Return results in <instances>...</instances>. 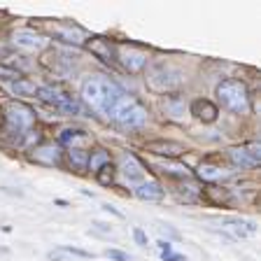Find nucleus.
<instances>
[{"mask_svg":"<svg viewBox=\"0 0 261 261\" xmlns=\"http://www.w3.org/2000/svg\"><path fill=\"white\" fill-rule=\"evenodd\" d=\"M119 61L124 63V68L128 72H140L142 68H145V63H147V54H145V49L133 47V44H130V47L121 49Z\"/></svg>","mask_w":261,"mask_h":261,"instance_id":"1a4fd4ad","label":"nucleus"},{"mask_svg":"<svg viewBox=\"0 0 261 261\" xmlns=\"http://www.w3.org/2000/svg\"><path fill=\"white\" fill-rule=\"evenodd\" d=\"M12 40H14L16 47H21V49H42L44 44V38L42 35H38V33H33V31H16L14 35H12Z\"/></svg>","mask_w":261,"mask_h":261,"instance_id":"ddd939ff","label":"nucleus"},{"mask_svg":"<svg viewBox=\"0 0 261 261\" xmlns=\"http://www.w3.org/2000/svg\"><path fill=\"white\" fill-rule=\"evenodd\" d=\"M133 238H136V243L140 245V247H147V236H145V231L142 228H133Z\"/></svg>","mask_w":261,"mask_h":261,"instance_id":"a878e982","label":"nucleus"},{"mask_svg":"<svg viewBox=\"0 0 261 261\" xmlns=\"http://www.w3.org/2000/svg\"><path fill=\"white\" fill-rule=\"evenodd\" d=\"M61 254H75V256H82V259H91V252H84V250H77V247H61Z\"/></svg>","mask_w":261,"mask_h":261,"instance_id":"b1692460","label":"nucleus"},{"mask_svg":"<svg viewBox=\"0 0 261 261\" xmlns=\"http://www.w3.org/2000/svg\"><path fill=\"white\" fill-rule=\"evenodd\" d=\"M217 100L224 110L233 114H245L250 110V96L247 87L240 80H224L217 84Z\"/></svg>","mask_w":261,"mask_h":261,"instance_id":"f03ea898","label":"nucleus"},{"mask_svg":"<svg viewBox=\"0 0 261 261\" xmlns=\"http://www.w3.org/2000/svg\"><path fill=\"white\" fill-rule=\"evenodd\" d=\"M68 159H70V166L77 170V173H84V170H87L89 152L80 149V147H72V149H68Z\"/></svg>","mask_w":261,"mask_h":261,"instance_id":"a211bd4d","label":"nucleus"},{"mask_svg":"<svg viewBox=\"0 0 261 261\" xmlns=\"http://www.w3.org/2000/svg\"><path fill=\"white\" fill-rule=\"evenodd\" d=\"M110 161V152H105V149H96V152H89V161H87V170H93V173H98L100 168H105Z\"/></svg>","mask_w":261,"mask_h":261,"instance_id":"dca6fc26","label":"nucleus"},{"mask_svg":"<svg viewBox=\"0 0 261 261\" xmlns=\"http://www.w3.org/2000/svg\"><path fill=\"white\" fill-rule=\"evenodd\" d=\"M35 96H38L42 103L51 105V108H56L63 114H70V117H75V114L82 112L80 100L72 98L70 93L59 89V87H38V93H35Z\"/></svg>","mask_w":261,"mask_h":261,"instance_id":"39448f33","label":"nucleus"},{"mask_svg":"<svg viewBox=\"0 0 261 261\" xmlns=\"http://www.w3.org/2000/svg\"><path fill=\"white\" fill-rule=\"evenodd\" d=\"M93 226H96V231H100V233H110V226L108 224H103V222H96Z\"/></svg>","mask_w":261,"mask_h":261,"instance_id":"cd10ccee","label":"nucleus"},{"mask_svg":"<svg viewBox=\"0 0 261 261\" xmlns=\"http://www.w3.org/2000/svg\"><path fill=\"white\" fill-rule=\"evenodd\" d=\"M3 124H5V121H3V117H0V133H3Z\"/></svg>","mask_w":261,"mask_h":261,"instance_id":"c756f323","label":"nucleus"},{"mask_svg":"<svg viewBox=\"0 0 261 261\" xmlns=\"http://www.w3.org/2000/svg\"><path fill=\"white\" fill-rule=\"evenodd\" d=\"M89 51H91L93 56H98L100 61H105V63H112V61L117 59L114 44L105 38H91L89 40Z\"/></svg>","mask_w":261,"mask_h":261,"instance_id":"f8f14e48","label":"nucleus"},{"mask_svg":"<svg viewBox=\"0 0 261 261\" xmlns=\"http://www.w3.org/2000/svg\"><path fill=\"white\" fill-rule=\"evenodd\" d=\"M3 133H12V136H26L28 130L33 128V124H35V114H33L31 108H26V105L21 103H12L10 108H7L5 117H3Z\"/></svg>","mask_w":261,"mask_h":261,"instance_id":"20e7f679","label":"nucleus"},{"mask_svg":"<svg viewBox=\"0 0 261 261\" xmlns=\"http://www.w3.org/2000/svg\"><path fill=\"white\" fill-rule=\"evenodd\" d=\"M228 159L233 163L236 168H256L259 166V142H250V145H243V147H233L228 149Z\"/></svg>","mask_w":261,"mask_h":261,"instance_id":"0eeeda50","label":"nucleus"},{"mask_svg":"<svg viewBox=\"0 0 261 261\" xmlns=\"http://www.w3.org/2000/svg\"><path fill=\"white\" fill-rule=\"evenodd\" d=\"M182 84V72L170 63H156L149 70V87L156 91H173Z\"/></svg>","mask_w":261,"mask_h":261,"instance_id":"423d86ee","label":"nucleus"},{"mask_svg":"<svg viewBox=\"0 0 261 261\" xmlns=\"http://www.w3.org/2000/svg\"><path fill=\"white\" fill-rule=\"evenodd\" d=\"M189 110L196 119L203 121V124H212V121H217V117H219V108L212 103V100H207V98H196Z\"/></svg>","mask_w":261,"mask_h":261,"instance_id":"9d476101","label":"nucleus"},{"mask_svg":"<svg viewBox=\"0 0 261 261\" xmlns=\"http://www.w3.org/2000/svg\"><path fill=\"white\" fill-rule=\"evenodd\" d=\"M33 161L42 163V166H61V147L59 145H40L31 154Z\"/></svg>","mask_w":261,"mask_h":261,"instance_id":"9b49d317","label":"nucleus"},{"mask_svg":"<svg viewBox=\"0 0 261 261\" xmlns=\"http://www.w3.org/2000/svg\"><path fill=\"white\" fill-rule=\"evenodd\" d=\"M82 96H84V100H87L96 112L110 114V110L119 103V98L124 96V91H121L114 82L105 80V77H91V80L84 82Z\"/></svg>","mask_w":261,"mask_h":261,"instance_id":"f257e3e1","label":"nucleus"},{"mask_svg":"<svg viewBox=\"0 0 261 261\" xmlns=\"http://www.w3.org/2000/svg\"><path fill=\"white\" fill-rule=\"evenodd\" d=\"M105 256H108V259H114V261H130V254H126V252H121V250H108Z\"/></svg>","mask_w":261,"mask_h":261,"instance_id":"393cba45","label":"nucleus"},{"mask_svg":"<svg viewBox=\"0 0 261 261\" xmlns=\"http://www.w3.org/2000/svg\"><path fill=\"white\" fill-rule=\"evenodd\" d=\"M161 170L166 175H170V177H179V179L189 177V168L187 166H177V163H163Z\"/></svg>","mask_w":261,"mask_h":261,"instance_id":"4be33fe9","label":"nucleus"},{"mask_svg":"<svg viewBox=\"0 0 261 261\" xmlns=\"http://www.w3.org/2000/svg\"><path fill=\"white\" fill-rule=\"evenodd\" d=\"M145 152L156 154V156H166V159H177L187 152V147L175 140H152V142H145Z\"/></svg>","mask_w":261,"mask_h":261,"instance_id":"6e6552de","label":"nucleus"},{"mask_svg":"<svg viewBox=\"0 0 261 261\" xmlns=\"http://www.w3.org/2000/svg\"><path fill=\"white\" fill-rule=\"evenodd\" d=\"M10 89H12V93H14V96H19V98H31V96H35V93H38L35 82L26 80V77H21L19 82H14Z\"/></svg>","mask_w":261,"mask_h":261,"instance_id":"f3484780","label":"nucleus"},{"mask_svg":"<svg viewBox=\"0 0 261 261\" xmlns=\"http://www.w3.org/2000/svg\"><path fill=\"white\" fill-rule=\"evenodd\" d=\"M96 177H98V182H100V185H112V179H114V166H112V163H108L105 168L98 170Z\"/></svg>","mask_w":261,"mask_h":261,"instance_id":"5701e85b","label":"nucleus"},{"mask_svg":"<svg viewBox=\"0 0 261 261\" xmlns=\"http://www.w3.org/2000/svg\"><path fill=\"white\" fill-rule=\"evenodd\" d=\"M226 224L233 228L240 238H245V236H254L256 231H259V226H256L254 222H245V219H226Z\"/></svg>","mask_w":261,"mask_h":261,"instance_id":"aec40b11","label":"nucleus"},{"mask_svg":"<svg viewBox=\"0 0 261 261\" xmlns=\"http://www.w3.org/2000/svg\"><path fill=\"white\" fill-rule=\"evenodd\" d=\"M61 142H63V145H72V147H75V142H89V136L84 133V130H80V128H68V130H63ZM72 147H70V149H72Z\"/></svg>","mask_w":261,"mask_h":261,"instance_id":"412c9836","label":"nucleus"},{"mask_svg":"<svg viewBox=\"0 0 261 261\" xmlns=\"http://www.w3.org/2000/svg\"><path fill=\"white\" fill-rule=\"evenodd\" d=\"M159 250H161V254H168V252H173V247H170L168 240H159Z\"/></svg>","mask_w":261,"mask_h":261,"instance_id":"bb28decb","label":"nucleus"},{"mask_svg":"<svg viewBox=\"0 0 261 261\" xmlns=\"http://www.w3.org/2000/svg\"><path fill=\"white\" fill-rule=\"evenodd\" d=\"M103 210H105V212H112V215H117V217H124V215H121L119 210H114V207H112V205H108V203L103 205Z\"/></svg>","mask_w":261,"mask_h":261,"instance_id":"c85d7f7f","label":"nucleus"},{"mask_svg":"<svg viewBox=\"0 0 261 261\" xmlns=\"http://www.w3.org/2000/svg\"><path fill=\"white\" fill-rule=\"evenodd\" d=\"M114 124H119L121 128H140L147 121V110L142 108V103H138L136 98L124 96L119 98V103L114 105L108 114Z\"/></svg>","mask_w":261,"mask_h":261,"instance_id":"7ed1b4c3","label":"nucleus"},{"mask_svg":"<svg viewBox=\"0 0 261 261\" xmlns=\"http://www.w3.org/2000/svg\"><path fill=\"white\" fill-rule=\"evenodd\" d=\"M136 196L140 201H161L163 198V189L159 182L154 179H147V182H140L136 185Z\"/></svg>","mask_w":261,"mask_h":261,"instance_id":"4468645a","label":"nucleus"},{"mask_svg":"<svg viewBox=\"0 0 261 261\" xmlns=\"http://www.w3.org/2000/svg\"><path fill=\"white\" fill-rule=\"evenodd\" d=\"M121 175L128 179L130 185H140L142 177H145V170H142L140 161L136 156H126L124 159V166H121Z\"/></svg>","mask_w":261,"mask_h":261,"instance_id":"2eb2a0df","label":"nucleus"},{"mask_svg":"<svg viewBox=\"0 0 261 261\" xmlns=\"http://www.w3.org/2000/svg\"><path fill=\"white\" fill-rule=\"evenodd\" d=\"M228 175H231L228 170H222L217 166H207V163H203L201 168H198V177L205 179V182H217V179H224Z\"/></svg>","mask_w":261,"mask_h":261,"instance_id":"6ab92c4d","label":"nucleus"}]
</instances>
